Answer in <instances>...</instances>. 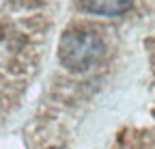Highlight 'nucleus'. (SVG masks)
Returning <instances> with one entry per match:
<instances>
[{"label": "nucleus", "mask_w": 155, "mask_h": 149, "mask_svg": "<svg viewBox=\"0 0 155 149\" xmlns=\"http://www.w3.org/2000/svg\"><path fill=\"white\" fill-rule=\"evenodd\" d=\"M106 54V43L95 30L69 28L58 43V59L71 71H86L95 67Z\"/></svg>", "instance_id": "f257e3e1"}, {"label": "nucleus", "mask_w": 155, "mask_h": 149, "mask_svg": "<svg viewBox=\"0 0 155 149\" xmlns=\"http://www.w3.org/2000/svg\"><path fill=\"white\" fill-rule=\"evenodd\" d=\"M134 0H80V5L95 15H106V17H114V15H123Z\"/></svg>", "instance_id": "f03ea898"}]
</instances>
